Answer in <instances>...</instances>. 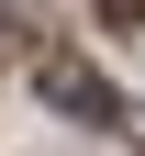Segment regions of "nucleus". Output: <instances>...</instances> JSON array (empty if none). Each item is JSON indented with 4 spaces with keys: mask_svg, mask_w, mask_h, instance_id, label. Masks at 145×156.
Returning <instances> with one entry per match:
<instances>
[{
    "mask_svg": "<svg viewBox=\"0 0 145 156\" xmlns=\"http://www.w3.org/2000/svg\"><path fill=\"white\" fill-rule=\"evenodd\" d=\"M34 89H45V101L67 112V123H123V101H112V78H89L78 56H45V67H34Z\"/></svg>",
    "mask_w": 145,
    "mask_h": 156,
    "instance_id": "1",
    "label": "nucleus"
}]
</instances>
